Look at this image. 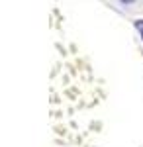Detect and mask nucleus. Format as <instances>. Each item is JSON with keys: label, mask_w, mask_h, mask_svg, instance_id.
Segmentation results:
<instances>
[{"label": "nucleus", "mask_w": 143, "mask_h": 147, "mask_svg": "<svg viewBox=\"0 0 143 147\" xmlns=\"http://www.w3.org/2000/svg\"><path fill=\"white\" fill-rule=\"evenodd\" d=\"M135 28L141 30V37H143V20H135Z\"/></svg>", "instance_id": "1"}, {"label": "nucleus", "mask_w": 143, "mask_h": 147, "mask_svg": "<svg viewBox=\"0 0 143 147\" xmlns=\"http://www.w3.org/2000/svg\"><path fill=\"white\" fill-rule=\"evenodd\" d=\"M120 2H123V4H132L133 0H120Z\"/></svg>", "instance_id": "2"}]
</instances>
